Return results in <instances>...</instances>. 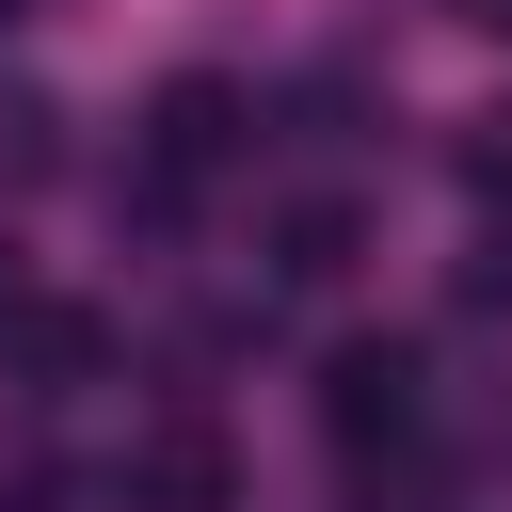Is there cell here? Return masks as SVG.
I'll return each mask as SVG.
<instances>
[{"mask_svg": "<svg viewBox=\"0 0 512 512\" xmlns=\"http://www.w3.org/2000/svg\"><path fill=\"white\" fill-rule=\"evenodd\" d=\"M336 432H416V352H336Z\"/></svg>", "mask_w": 512, "mask_h": 512, "instance_id": "1", "label": "cell"}]
</instances>
